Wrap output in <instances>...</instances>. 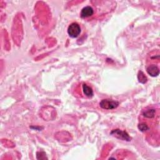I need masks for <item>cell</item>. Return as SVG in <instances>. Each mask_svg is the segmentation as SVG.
<instances>
[{"instance_id": "1", "label": "cell", "mask_w": 160, "mask_h": 160, "mask_svg": "<svg viewBox=\"0 0 160 160\" xmlns=\"http://www.w3.org/2000/svg\"><path fill=\"white\" fill-rule=\"evenodd\" d=\"M99 106L106 110H112L117 108L119 104L118 101L110 99H104L99 102Z\"/></svg>"}, {"instance_id": "7", "label": "cell", "mask_w": 160, "mask_h": 160, "mask_svg": "<svg viewBox=\"0 0 160 160\" xmlns=\"http://www.w3.org/2000/svg\"><path fill=\"white\" fill-rule=\"evenodd\" d=\"M82 91L83 93L84 94V95L86 96H87L88 98H91L93 95H94V92L92 89L91 88V87L89 86L88 84L83 83L82 85Z\"/></svg>"}, {"instance_id": "4", "label": "cell", "mask_w": 160, "mask_h": 160, "mask_svg": "<svg viewBox=\"0 0 160 160\" xmlns=\"http://www.w3.org/2000/svg\"><path fill=\"white\" fill-rule=\"evenodd\" d=\"M146 71L152 77H156L159 74V69L155 64L149 65L146 68Z\"/></svg>"}, {"instance_id": "5", "label": "cell", "mask_w": 160, "mask_h": 160, "mask_svg": "<svg viewBox=\"0 0 160 160\" xmlns=\"http://www.w3.org/2000/svg\"><path fill=\"white\" fill-rule=\"evenodd\" d=\"M94 14V9L92 7L87 6L84 7L81 11V17L82 18H86L92 16Z\"/></svg>"}, {"instance_id": "2", "label": "cell", "mask_w": 160, "mask_h": 160, "mask_svg": "<svg viewBox=\"0 0 160 160\" xmlns=\"http://www.w3.org/2000/svg\"><path fill=\"white\" fill-rule=\"evenodd\" d=\"M67 32L68 35L71 38H77L81 33L80 25L76 22L71 23L68 28Z\"/></svg>"}, {"instance_id": "6", "label": "cell", "mask_w": 160, "mask_h": 160, "mask_svg": "<svg viewBox=\"0 0 160 160\" xmlns=\"http://www.w3.org/2000/svg\"><path fill=\"white\" fill-rule=\"evenodd\" d=\"M156 114V110L154 108H148L144 110L142 112V115L145 118L152 119L155 118Z\"/></svg>"}, {"instance_id": "8", "label": "cell", "mask_w": 160, "mask_h": 160, "mask_svg": "<svg viewBox=\"0 0 160 160\" xmlns=\"http://www.w3.org/2000/svg\"><path fill=\"white\" fill-rule=\"evenodd\" d=\"M138 79L140 83L145 84L148 81V78L142 71H139L138 73Z\"/></svg>"}, {"instance_id": "3", "label": "cell", "mask_w": 160, "mask_h": 160, "mask_svg": "<svg viewBox=\"0 0 160 160\" xmlns=\"http://www.w3.org/2000/svg\"><path fill=\"white\" fill-rule=\"evenodd\" d=\"M110 134L114 136L116 138H118L123 141H130L131 140V138L129 136V135L126 131H122L119 129L112 130L110 132Z\"/></svg>"}, {"instance_id": "9", "label": "cell", "mask_w": 160, "mask_h": 160, "mask_svg": "<svg viewBox=\"0 0 160 160\" xmlns=\"http://www.w3.org/2000/svg\"><path fill=\"white\" fill-rule=\"evenodd\" d=\"M138 128L139 130L141 131V132H146V131L149 129V127L148 125V124L146 122H144L138 124Z\"/></svg>"}]
</instances>
